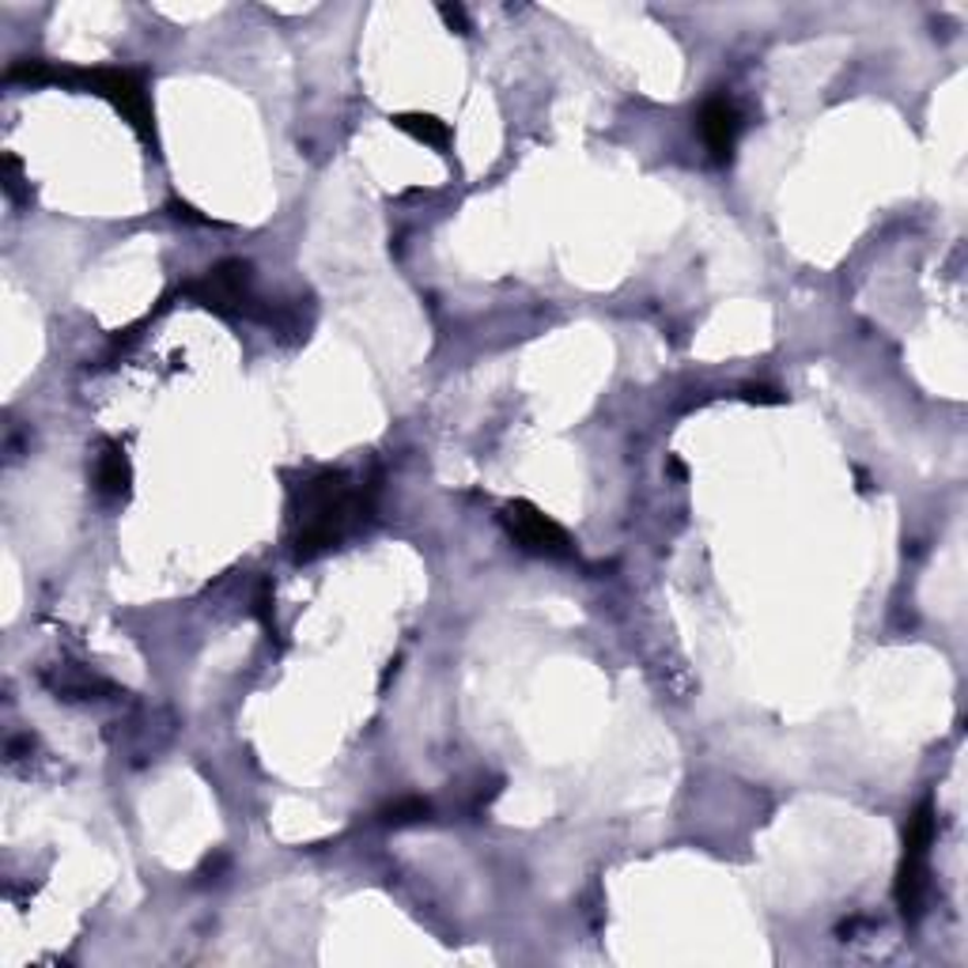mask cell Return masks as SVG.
<instances>
[{
  "label": "cell",
  "instance_id": "obj_10",
  "mask_svg": "<svg viewBox=\"0 0 968 968\" xmlns=\"http://www.w3.org/2000/svg\"><path fill=\"white\" fill-rule=\"evenodd\" d=\"M20 186H23L20 159H15V156H4V193L12 197V201H27V193H23Z\"/></svg>",
  "mask_w": 968,
  "mask_h": 968
},
{
  "label": "cell",
  "instance_id": "obj_1",
  "mask_svg": "<svg viewBox=\"0 0 968 968\" xmlns=\"http://www.w3.org/2000/svg\"><path fill=\"white\" fill-rule=\"evenodd\" d=\"M8 84H65V88L88 91L107 99L125 122L133 125L144 144L156 148V110H152L148 84L130 68H62L49 62H15L4 73Z\"/></svg>",
  "mask_w": 968,
  "mask_h": 968
},
{
  "label": "cell",
  "instance_id": "obj_6",
  "mask_svg": "<svg viewBox=\"0 0 968 968\" xmlns=\"http://www.w3.org/2000/svg\"><path fill=\"white\" fill-rule=\"evenodd\" d=\"M130 481H133L130 454H125V447H118V443H107L96 461V488L107 500H125Z\"/></svg>",
  "mask_w": 968,
  "mask_h": 968
},
{
  "label": "cell",
  "instance_id": "obj_13",
  "mask_svg": "<svg viewBox=\"0 0 968 968\" xmlns=\"http://www.w3.org/2000/svg\"><path fill=\"white\" fill-rule=\"evenodd\" d=\"M170 209H175V216H186V220H193V224H204V216H197V212L190 209V204H182V201H170Z\"/></svg>",
  "mask_w": 968,
  "mask_h": 968
},
{
  "label": "cell",
  "instance_id": "obj_7",
  "mask_svg": "<svg viewBox=\"0 0 968 968\" xmlns=\"http://www.w3.org/2000/svg\"><path fill=\"white\" fill-rule=\"evenodd\" d=\"M390 122L398 125L401 133L416 136L420 144H427V148H440V152L450 148V136L454 133H450V125L443 122V118L424 114V110H413V114H393Z\"/></svg>",
  "mask_w": 968,
  "mask_h": 968
},
{
  "label": "cell",
  "instance_id": "obj_9",
  "mask_svg": "<svg viewBox=\"0 0 968 968\" xmlns=\"http://www.w3.org/2000/svg\"><path fill=\"white\" fill-rule=\"evenodd\" d=\"M272 587L269 582H262V590H258V602H254V613H258V621L265 624V632H269V639L277 636V613H272Z\"/></svg>",
  "mask_w": 968,
  "mask_h": 968
},
{
  "label": "cell",
  "instance_id": "obj_12",
  "mask_svg": "<svg viewBox=\"0 0 968 968\" xmlns=\"http://www.w3.org/2000/svg\"><path fill=\"white\" fill-rule=\"evenodd\" d=\"M745 401H757V405H783V393L779 390H768V387H745L742 390Z\"/></svg>",
  "mask_w": 968,
  "mask_h": 968
},
{
  "label": "cell",
  "instance_id": "obj_2",
  "mask_svg": "<svg viewBox=\"0 0 968 968\" xmlns=\"http://www.w3.org/2000/svg\"><path fill=\"white\" fill-rule=\"evenodd\" d=\"M367 500L345 474H322L296 492V560H314L364 522Z\"/></svg>",
  "mask_w": 968,
  "mask_h": 968
},
{
  "label": "cell",
  "instance_id": "obj_5",
  "mask_svg": "<svg viewBox=\"0 0 968 968\" xmlns=\"http://www.w3.org/2000/svg\"><path fill=\"white\" fill-rule=\"evenodd\" d=\"M700 133H704V144L711 148V156L719 163H731L734 148H738L742 136V110L734 107L726 96H715L700 107Z\"/></svg>",
  "mask_w": 968,
  "mask_h": 968
},
{
  "label": "cell",
  "instance_id": "obj_3",
  "mask_svg": "<svg viewBox=\"0 0 968 968\" xmlns=\"http://www.w3.org/2000/svg\"><path fill=\"white\" fill-rule=\"evenodd\" d=\"M182 296H190L197 307L220 314V319H258L269 322V307H262V299L254 296V269L243 258H227L212 265L204 277L190 280L182 288Z\"/></svg>",
  "mask_w": 968,
  "mask_h": 968
},
{
  "label": "cell",
  "instance_id": "obj_8",
  "mask_svg": "<svg viewBox=\"0 0 968 968\" xmlns=\"http://www.w3.org/2000/svg\"><path fill=\"white\" fill-rule=\"evenodd\" d=\"M427 813H432V806H427L424 799H401L382 810V821H387V825H413V821H424Z\"/></svg>",
  "mask_w": 968,
  "mask_h": 968
},
{
  "label": "cell",
  "instance_id": "obj_11",
  "mask_svg": "<svg viewBox=\"0 0 968 968\" xmlns=\"http://www.w3.org/2000/svg\"><path fill=\"white\" fill-rule=\"evenodd\" d=\"M440 15H443V23H447L450 31L469 34V20H466V12H461V4H440Z\"/></svg>",
  "mask_w": 968,
  "mask_h": 968
},
{
  "label": "cell",
  "instance_id": "obj_4",
  "mask_svg": "<svg viewBox=\"0 0 968 968\" xmlns=\"http://www.w3.org/2000/svg\"><path fill=\"white\" fill-rule=\"evenodd\" d=\"M500 522L519 549H526L534 556H553V560H568V556H576V545H571L568 530H564L560 522H553L542 508H534L530 500L508 503Z\"/></svg>",
  "mask_w": 968,
  "mask_h": 968
}]
</instances>
